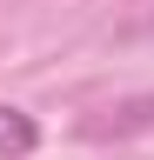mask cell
I'll return each mask as SVG.
<instances>
[{"label":"cell","mask_w":154,"mask_h":160,"mask_svg":"<svg viewBox=\"0 0 154 160\" xmlns=\"http://www.w3.org/2000/svg\"><path fill=\"white\" fill-rule=\"evenodd\" d=\"M34 147H40V120L27 107H7L0 100V160H27Z\"/></svg>","instance_id":"obj_1"}]
</instances>
